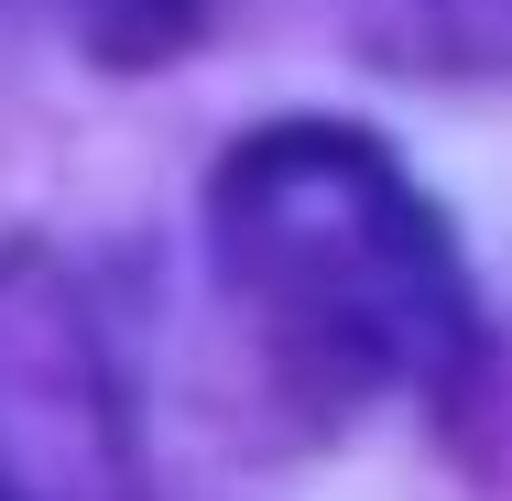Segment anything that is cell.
<instances>
[{
    "instance_id": "obj_1",
    "label": "cell",
    "mask_w": 512,
    "mask_h": 501,
    "mask_svg": "<svg viewBox=\"0 0 512 501\" xmlns=\"http://www.w3.org/2000/svg\"><path fill=\"white\" fill-rule=\"evenodd\" d=\"M218 284L306 403L425 393L469 360V273L414 175L338 120L251 131L207 186Z\"/></svg>"
},
{
    "instance_id": "obj_2",
    "label": "cell",
    "mask_w": 512,
    "mask_h": 501,
    "mask_svg": "<svg viewBox=\"0 0 512 501\" xmlns=\"http://www.w3.org/2000/svg\"><path fill=\"white\" fill-rule=\"evenodd\" d=\"M77 11H88V33H99L109 55H164L197 0H77Z\"/></svg>"
}]
</instances>
